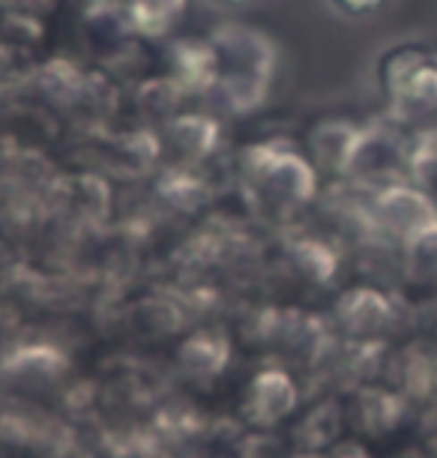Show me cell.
Returning a JSON list of instances; mask_svg holds the SVG:
<instances>
[{"label":"cell","instance_id":"1","mask_svg":"<svg viewBox=\"0 0 437 458\" xmlns=\"http://www.w3.org/2000/svg\"><path fill=\"white\" fill-rule=\"evenodd\" d=\"M378 84L390 106L432 111L437 108V55L419 46L390 48L378 64Z\"/></svg>","mask_w":437,"mask_h":458},{"label":"cell","instance_id":"2","mask_svg":"<svg viewBox=\"0 0 437 458\" xmlns=\"http://www.w3.org/2000/svg\"><path fill=\"white\" fill-rule=\"evenodd\" d=\"M378 213L387 228H396L408 240L437 222V207L432 204V198L419 192V189H408V186L387 189L378 198Z\"/></svg>","mask_w":437,"mask_h":458},{"label":"cell","instance_id":"3","mask_svg":"<svg viewBox=\"0 0 437 458\" xmlns=\"http://www.w3.org/2000/svg\"><path fill=\"white\" fill-rule=\"evenodd\" d=\"M186 0H126V19L147 37H162L183 15Z\"/></svg>","mask_w":437,"mask_h":458},{"label":"cell","instance_id":"4","mask_svg":"<svg viewBox=\"0 0 437 458\" xmlns=\"http://www.w3.org/2000/svg\"><path fill=\"white\" fill-rule=\"evenodd\" d=\"M410 264L419 279L437 282V222L410 237Z\"/></svg>","mask_w":437,"mask_h":458},{"label":"cell","instance_id":"5","mask_svg":"<svg viewBox=\"0 0 437 458\" xmlns=\"http://www.w3.org/2000/svg\"><path fill=\"white\" fill-rule=\"evenodd\" d=\"M332 6L341 15H350V19H366V15H374L387 0H330Z\"/></svg>","mask_w":437,"mask_h":458},{"label":"cell","instance_id":"6","mask_svg":"<svg viewBox=\"0 0 437 458\" xmlns=\"http://www.w3.org/2000/svg\"><path fill=\"white\" fill-rule=\"evenodd\" d=\"M216 4H222V6H248V4H255V0H216Z\"/></svg>","mask_w":437,"mask_h":458},{"label":"cell","instance_id":"7","mask_svg":"<svg viewBox=\"0 0 437 458\" xmlns=\"http://www.w3.org/2000/svg\"><path fill=\"white\" fill-rule=\"evenodd\" d=\"M93 4H108V0H93Z\"/></svg>","mask_w":437,"mask_h":458}]
</instances>
